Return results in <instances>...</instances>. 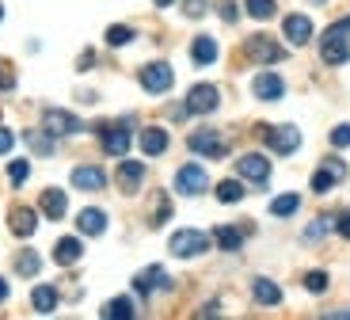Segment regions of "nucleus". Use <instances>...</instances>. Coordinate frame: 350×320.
<instances>
[{
	"label": "nucleus",
	"instance_id": "obj_1",
	"mask_svg": "<svg viewBox=\"0 0 350 320\" xmlns=\"http://www.w3.org/2000/svg\"><path fill=\"white\" fill-rule=\"evenodd\" d=\"M347 35H350V16L327 27V35L320 38V58H324V65H347V61H350Z\"/></svg>",
	"mask_w": 350,
	"mask_h": 320
},
{
	"label": "nucleus",
	"instance_id": "obj_2",
	"mask_svg": "<svg viewBox=\"0 0 350 320\" xmlns=\"http://www.w3.org/2000/svg\"><path fill=\"white\" fill-rule=\"evenodd\" d=\"M187 145H191V153L210 156V160H225V153H228V141L221 138L217 130H210V126H202V130H194L191 138H187Z\"/></svg>",
	"mask_w": 350,
	"mask_h": 320
},
{
	"label": "nucleus",
	"instance_id": "obj_3",
	"mask_svg": "<svg viewBox=\"0 0 350 320\" xmlns=\"http://www.w3.org/2000/svg\"><path fill=\"white\" fill-rule=\"evenodd\" d=\"M167 248H172V256H179V260H191V256H202V251L210 248V236L198 233V229H179Z\"/></svg>",
	"mask_w": 350,
	"mask_h": 320
},
{
	"label": "nucleus",
	"instance_id": "obj_4",
	"mask_svg": "<svg viewBox=\"0 0 350 320\" xmlns=\"http://www.w3.org/2000/svg\"><path fill=\"white\" fill-rule=\"evenodd\" d=\"M244 53L255 61V65H274V61L286 58V50H282V46L274 42L271 35H252V38L244 42Z\"/></svg>",
	"mask_w": 350,
	"mask_h": 320
},
{
	"label": "nucleus",
	"instance_id": "obj_5",
	"mask_svg": "<svg viewBox=\"0 0 350 320\" xmlns=\"http://www.w3.org/2000/svg\"><path fill=\"white\" fill-rule=\"evenodd\" d=\"M262 138H267V145H271L274 153H282V156H289V153L301 149V130L297 126H267Z\"/></svg>",
	"mask_w": 350,
	"mask_h": 320
},
{
	"label": "nucleus",
	"instance_id": "obj_6",
	"mask_svg": "<svg viewBox=\"0 0 350 320\" xmlns=\"http://www.w3.org/2000/svg\"><path fill=\"white\" fill-rule=\"evenodd\" d=\"M99 141H103V153L107 156H126V153H130V126H122V122L99 126Z\"/></svg>",
	"mask_w": 350,
	"mask_h": 320
},
{
	"label": "nucleus",
	"instance_id": "obj_7",
	"mask_svg": "<svg viewBox=\"0 0 350 320\" xmlns=\"http://www.w3.org/2000/svg\"><path fill=\"white\" fill-rule=\"evenodd\" d=\"M172 84H175V73L167 69L164 61H152V65H145V69H141V88H145V92L164 95Z\"/></svg>",
	"mask_w": 350,
	"mask_h": 320
},
{
	"label": "nucleus",
	"instance_id": "obj_8",
	"mask_svg": "<svg viewBox=\"0 0 350 320\" xmlns=\"http://www.w3.org/2000/svg\"><path fill=\"white\" fill-rule=\"evenodd\" d=\"M206 187H210V180H206V172H202L198 164H183L179 172H175V190H179V195H187V199L202 195Z\"/></svg>",
	"mask_w": 350,
	"mask_h": 320
},
{
	"label": "nucleus",
	"instance_id": "obj_9",
	"mask_svg": "<svg viewBox=\"0 0 350 320\" xmlns=\"http://www.w3.org/2000/svg\"><path fill=\"white\" fill-rule=\"evenodd\" d=\"M217 103H221V95L213 84H194L191 95H187V114H210V111H217Z\"/></svg>",
	"mask_w": 350,
	"mask_h": 320
},
{
	"label": "nucleus",
	"instance_id": "obj_10",
	"mask_svg": "<svg viewBox=\"0 0 350 320\" xmlns=\"http://www.w3.org/2000/svg\"><path fill=\"white\" fill-rule=\"evenodd\" d=\"M237 172L244 175V180H252L255 187H262V183L271 180V160L259 156V153H247V156H240V160H237Z\"/></svg>",
	"mask_w": 350,
	"mask_h": 320
},
{
	"label": "nucleus",
	"instance_id": "obj_11",
	"mask_svg": "<svg viewBox=\"0 0 350 320\" xmlns=\"http://www.w3.org/2000/svg\"><path fill=\"white\" fill-rule=\"evenodd\" d=\"M339 180H347V168H342V160L327 156V160H324V168H320V172L312 175V190H316V195H327V190H332Z\"/></svg>",
	"mask_w": 350,
	"mask_h": 320
},
{
	"label": "nucleus",
	"instance_id": "obj_12",
	"mask_svg": "<svg viewBox=\"0 0 350 320\" xmlns=\"http://www.w3.org/2000/svg\"><path fill=\"white\" fill-rule=\"evenodd\" d=\"M42 130H50L53 138H65V134H77L80 122L72 119L69 111H57V107H50V111L42 114Z\"/></svg>",
	"mask_w": 350,
	"mask_h": 320
},
{
	"label": "nucleus",
	"instance_id": "obj_13",
	"mask_svg": "<svg viewBox=\"0 0 350 320\" xmlns=\"http://www.w3.org/2000/svg\"><path fill=\"white\" fill-rule=\"evenodd\" d=\"M252 92H255V99H267V103H274V99H282L286 84H282L278 73H259V77L252 80Z\"/></svg>",
	"mask_w": 350,
	"mask_h": 320
},
{
	"label": "nucleus",
	"instance_id": "obj_14",
	"mask_svg": "<svg viewBox=\"0 0 350 320\" xmlns=\"http://www.w3.org/2000/svg\"><path fill=\"white\" fill-rule=\"evenodd\" d=\"M42 217H50V221H62L65 217V210H69V199H65V190L62 187H46L42 190Z\"/></svg>",
	"mask_w": 350,
	"mask_h": 320
},
{
	"label": "nucleus",
	"instance_id": "obj_15",
	"mask_svg": "<svg viewBox=\"0 0 350 320\" xmlns=\"http://www.w3.org/2000/svg\"><path fill=\"white\" fill-rule=\"evenodd\" d=\"M103 183H107L103 168H96V164L72 168V187H77V190H103Z\"/></svg>",
	"mask_w": 350,
	"mask_h": 320
},
{
	"label": "nucleus",
	"instance_id": "obj_16",
	"mask_svg": "<svg viewBox=\"0 0 350 320\" xmlns=\"http://www.w3.org/2000/svg\"><path fill=\"white\" fill-rule=\"evenodd\" d=\"M282 31H286V38L293 46H305L308 38H312V19H308V16H286Z\"/></svg>",
	"mask_w": 350,
	"mask_h": 320
},
{
	"label": "nucleus",
	"instance_id": "obj_17",
	"mask_svg": "<svg viewBox=\"0 0 350 320\" xmlns=\"http://www.w3.org/2000/svg\"><path fill=\"white\" fill-rule=\"evenodd\" d=\"M167 286V271L164 267H145L137 278H133V290L137 294H152V290H164Z\"/></svg>",
	"mask_w": 350,
	"mask_h": 320
},
{
	"label": "nucleus",
	"instance_id": "obj_18",
	"mask_svg": "<svg viewBox=\"0 0 350 320\" xmlns=\"http://www.w3.org/2000/svg\"><path fill=\"white\" fill-rule=\"evenodd\" d=\"M8 229L16 236H31L38 229V214H35V210H27V206H16V210H12V217H8Z\"/></svg>",
	"mask_w": 350,
	"mask_h": 320
},
{
	"label": "nucleus",
	"instance_id": "obj_19",
	"mask_svg": "<svg viewBox=\"0 0 350 320\" xmlns=\"http://www.w3.org/2000/svg\"><path fill=\"white\" fill-rule=\"evenodd\" d=\"M80 256H84V244H80L77 236H62V241L53 244V260L62 263V267H69V263H77Z\"/></svg>",
	"mask_w": 350,
	"mask_h": 320
},
{
	"label": "nucleus",
	"instance_id": "obj_20",
	"mask_svg": "<svg viewBox=\"0 0 350 320\" xmlns=\"http://www.w3.org/2000/svg\"><path fill=\"white\" fill-rule=\"evenodd\" d=\"M141 183H145V164H137V160H122V164H118V187L137 190Z\"/></svg>",
	"mask_w": 350,
	"mask_h": 320
},
{
	"label": "nucleus",
	"instance_id": "obj_21",
	"mask_svg": "<svg viewBox=\"0 0 350 320\" xmlns=\"http://www.w3.org/2000/svg\"><path fill=\"white\" fill-rule=\"evenodd\" d=\"M191 61L194 65H213V61H217V42H213L210 35H198L191 42Z\"/></svg>",
	"mask_w": 350,
	"mask_h": 320
},
{
	"label": "nucleus",
	"instance_id": "obj_22",
	"mask_svg": "<svg viewBox=\"0 0 350 320\" xmlns=\"http://www.w3.org/2000/svg\"><path fill=\"white\" fill-rule=\"evenodd\" d=\"M77 225H80V233H84V236H99V233L107 229V214H103V210H92V206H88V210H80Z\"/></svg>",
	"mask_w": 350,
	"mask_h": 320
},
{
	"label": "nucleus",
	"instance_id": "obj_23",
	"mask_svg": "<svg viewBox=\"0 0 350 320\" xmlns=\"http://www.w3.org/2000/svg\"><path fill=\"white\" fill-rule=\"evenodd\" d=\"M244 233L247 229H237V225H217L213 229V241H217L221 251H237L240 244H244Z\"/></svg>",
	"mask_w": 350,
	"mask_h": 320
},
{
	"label": "nucleus",
	"instance_id": "obj_24",
	"mask_svg": "<svg viewBox=\"0 0 350 320\" xmlns=\"http://www.w3.org/2000/svg\"><path fill=\"white\" fill-rule=\"evenodd\" d=\"M141 149H145V156H160L167 149V134L160 126H149V130L141 134Z\"/></svg>",
	"mask_w": 350,
	"mask_h": 320
},
{
	"label": "nucleus",
	"instance_id": "obj_25",
	"mask_svg": "<svg viewBox=\"0 0 350 320\" xmlns=\"http://www.w3.org/2000/svg\"><path fill=\"white\" fill-rule=\"evenodd\" d=\"M252 294H255V301H259V305H278L282 301V290L271 282V278H255Z\"/></svg>",
	"mask_w": 350,
	"mask_h": 320
},
{
	"label": "nucleus",
	"instance_id": "obj_26",
	"mask_svg": "<svg viewBox=\"0 0 350 320\" xmlns=\"http://www.w3.org/2000/svg\"><path fill=\"white\" fill-rule=\"evenodd\" d=\"M27 149L38 156H53V134L50 130H27Z\"/></svg>",
	"mask_w": 350,
	"mask_h": 320
},
{
	"label": "nucleus",
	"instance_id": "obj_27",
	"mask_svg": "<svg viewBox=\"0 0 350 320\" xmlns=\"http://www.w3.org/2000/svg\"><path fill=\"white\" fill-rule=\"evenodd\" d=\"M31 305H35V312H53L57 309V290H53V286H35Z\"/></svg>",
	"mask_w": 350,
	"mask_h": 320
},
{
	"label": "nucleus",
	"instance_id": "obj_28",
	"mask_svg": "<svg viewBox=\"0 0 350 320\" xmlns=\"http://www.w3.org/2000/svg\"><path fill=\"white\" fill-rule=\"evenodd\" d=\"M99 317H103V320H130L133 317V301H130V297H114V301L103 305Z\"/></svg>",
	"mask_w": 350,
	"mask_h": 320
},
{
	"label": "nucleus",
	"instance_id": "obj_29",
	"mask_svg": "<svg viewBox=\"0 0 350 320\" xmlns=\"http://www.w3.org/2000/svg\"><path fill=\"white\" fill-rule=\"evenodd\" d=\"M38 267H42V260H38L35 251L27 248V251H19V260H16V271L23 278H31V275H38Z\"/></svg>",
	"mask_w": 350,
	"mask_h": 320
},
{
	"label": "nucleus",
	"instance_id": "obj_30",
	"mask_svg": "<svg viewBox=\"0 0 350 320\" xmlns=\"http://www.w3.org/2000/svg\"><path fill=\"white\" fill-rule=\"evenodd\" d=\"M297 206H301V199H297V195H278V199L271 202V214H274V217H289Z\"/></svg>",
	"mask_w": 350,
	"mask_h": 320
},
{
	"label": "nucleus",
	"instance_id": "obj_31",
	"mask_svg": "<svg viewBox=\"0 0 350 320\" xmlns=\"http://www.w3.org/2000/svg\"><path fill=\"white\" fill-rule=\"evenodd\" d=\"M217 199L221 202H240V199H244V187H240L237 180H221L217 183Z\"/></svg>",
	"mask_w": 350,
	"mask_h": 320
},
{
	"label": "nucleus",
	"instance_id": "obj_32",
	"mask_svg": "<svg viewBox=\"0 0 350 320\" xmlns=\"http://www.w3.org/2000/svg\"><path fill=\"white\" fill-rule=\"evenodd\" d=\"M244 8L252 19H271L274 16V0H244Z\"/></svg>",
	"mask_w": 350,
	"mask_h": 320
},
{
	"label": "nucleus",
	"instance_id": "obj_33",
	"mask_svg": "<svg viewBox=\"0 0 350 320\" xmlns=\"http://www.w3.org/2000/svg\"><path fill=\"white\" fill-rule=\"evenodd\" d=\"M130 38H133V31H130V27H122V23L107 27V42H111V46H126Z\"/></svg>",
	"mask_w": 350,
	"mask_h": 320
},
{
	"label": "nucleus",
	"instance_id": "obj_34",
	"mask_svg": "<svg viewBox=\"0 0 350 320\" xmlns=\"http://www.w3.org/2000/svg\"><path fill=\"white\" fill-rule=\"evenodd\" d=\"M305 290L324 294V290H327V275H324V271H308V275H305Z\"/></svg>",
	"mask_w": 350,
	"mask_h": 320
},
{
	"label": "nucleus",
	"instance_id": "obj_35",
	"mask_svg": "<svg viewBox=\"0 0 350 320\" xmlns=\"http://www.w3.org/2000/svg\"><path fill=\"white\" fill-rule=\"evenodd\" d=\"M27 172H31V164H27V160H12V164H8V180H12V187H19V183L27 180Z\"/></svg>",
	"mask_w": 350,
	"mask_h": 320
},
{
	"label": "nucleus",
	"instance_id": "obj_36",
	"mask_svg": "<svg viewBox=\"0 0 350 320\" xmlns=\"http://www.w3.org/2000/svg\"><path fill=\"white\" fill-rule=\"evenodd\" d=\"M16 88V69H12V61H0V92H12Z\"/></svg>",
	"mask_w": 350,
	"mask_h": 320
},
{
	"label": "nucleus",
	"instance_id": "obj_37",
	"mask_svg": "<svg viewBox=\"0 0 350 320\" xmlns=\"http://www.w3.org/2000/svg\"><path fill=\"white\" fill-rule=\"evenodd\" d=\"M167 217H172V202H167V199H160V202H157V210H152V217H149V221H152V229H160V225L167 221Z\"/></svg>",
	"mask_w": 350,
	"mask_h": 320
},
{
	"label": "nucleus",
	"instance_id": "obj_38",
	"mask_svg": "<svg viewBox=\"0 0 350 320\" xmlns=\"http://www.w3.org/2000/svg\"><path fill=\"white\" fill-rule=\"evenodd\" d=\"M332 145L335 149H347L350 145V126H335V130H332Z\"/></svg>",
	"mask_w": 350,
	"mask_h": 320
},
{
	"label": "nucleus",
	"instance_id": "obj_39",
	"mask_svg": "<svg viewBox=\"0 0 350 320\" xmlns=\"http://www.w3.org/2000/svg\"><path fill=\"white\" fill-rule=\"evenodd\" d=\"M183 12L191 19H198V16H206V0H183Z\"/></svg>",
	"mask_w": 350,
	"mask_h": 320
},
{
	"label": "nucleus",
	"instance_id": "obj_40",
	"mask_svg": "<svg viewBox=\"0 0 350 320\" xmlns=\"http://www.w3.org/2000/svg\"><path fill=\"white\" fill-rule=\"evenodd\" d=\"M327 225H332V221H312V225L305 229V241H320V236L327 233Z\"/></svg>",
	"mask_w": 350,
	"mask_h": 320
},
{
	"label": "nucleus",
	"instance_id": "obj_41",
	"mask_svg": "<svg viewBox=\"0 0 350 320\" xmlns=\"http://www.w3.org/2000/svg\"><path fill=\"white\" fill-rule=\"evenodd\" d=\"M217 12H221V19H225V23H237V4H232V0H221Z\"/></svg>",
	"mask_w": 350,
	"mask_h": 320
},
{
	"label": "nucleus",
	"instance_id": "obj_42",
	"mask_svg": "<svg viewBox=\"0 0 350 320\" xmlns=\"http://www.w3.org/2000/svg\"><path fill=\"white\" fill-rule=\"evenodd\" d=\"M92 65H96V53H92V50H84V53H80V61H77V69H80V73H88Z\"/></svg>",
	"mask_w": 350,
	"mask_h": 320
},
{
	"label": "nucleus",
	"instance_id": "obj_43",
	"mask_svg": "<svg viewBox=\"0 0 350 320\" xmlns=\"http://www.w3.org/2000/svg\"><path fill=\"white\" fill-rule=\"evenodd\" d=\"M12 145H16V138H12V134H8V130H4V126H0V156L8 153V149H12Z\"/></svg>",
	"mask_w": 350,
	"mask_h": 320
},
{
	"label": "nucleus",
	"instance_id": "obj_44",
	"mask_svg": "<svg viewBox=\"0 0 350 320\" xmlns=\"http://www.w3.org/2000/svg\"><path fill=\"white\" fill-rule=\"evenodd\" d=\"M335 229H339V236H350V214H339V217H335Z\"/></svg>",
	"mask_w": 350,
	"mask_h": 320
},
{
	"label": "nucleus",
	"instance_id": "obj_45",
	"mask_svg": "<svg viewBox=\"0 0 350 320\" xmlns=\"http://www.w3.org/2000/svg\"><path fill=\"white\" fill-rule=\"evenodd\" d=\"M4 297H8V282H4V278H0V301H4Z\"/></svg>",
	"mask_w": 350,
	"mask_h": 320
},
{
	"label": "nucleus",
	"instance_id": "obj_46",
	"mask_svg": "<svg viewBox=\"0 0 350 320\" xmlns=\"http://www.w3.org/2000/svg\"><path fill=\"white\" fill-rule=\"evenodd\" d=\"M167 4H175V0H157V8H167Z\"/></svg>",
	"mask_w": 350,
	"mask_h": 320
},
{
	"label": "nucleus",
	"instance_id": "obj_47",
	"mask_svg": "<svg viewBox=\"0 0 350 320\" xmlns=\"http://www.w3.org/2000/svg\"><path fill=\"white\" fill-rule=\"evenodd\" d=\"M0 19H4V8H0Z\"/></svg>",
	"mask_w": 350,
	"mask_h": 320
},
{
	"label": "nucleus",
	"instance_id": "obj_48",
	"mask_svg": "<svg viewBox=\"0 0 350 320\" xmlns=\"http://www.w3.org/2000/svg\"><path fill=\"white\" fill-rule=\"evenodd\" d=\"M316 4H324V0H316Z\"/></svg>",
	"mask_w": 350,
	"mask_h": 320
}]
</instances>
